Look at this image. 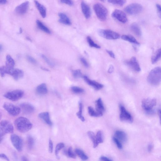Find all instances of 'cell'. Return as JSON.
Segmentation results:
<instances>
[{
	"label": "cell",
	"mask_w": 161,
	"mask_h": 161,
	"mask_svg": "<svg viewBox=\"0 0 161 161\" xmlns=\"http://www.w3.org/2000/svg\"><path fill=\"white\" fill-rule=\"evenodd\" d=\"M62 3L68 4L69 6H72L73 2L72 0H60Z\"/></svg>",
	"instance_id": "44"
},
{
	"label": "cell",
	"mask_w": 161,
	"mask_h": 161,
	"mask_svg": "<svg viewBox=\"0 0 161 161\" xmlns=\"http://www.w3.org/2000/svg\"><path fill=\"white\" fill-rule=\"evenodd\" d=\"M15 125L17 130L22 133L28 132L33 127V125L30 120L23 117L17 118L15 120Z\"/></svg>",
	"instance_id": "1"
},
{
	"label": "cell",
	"mask_w": 161,
	"mask_h": 161,
	"mask_svg": "<svg viewBox=\"0 0 161 161\" xmlns=\"http://www.w3.org/2000/svg\"><path fill=\"white\" fill-rule=\"evenodd\" d=\"M7 2L6 0H0V4H6Z\"/></svg>",
	"instance_id": "55"
},
{
	"label": "cell",
	"mask_w": 161,
	"mask_h": 161,
	"mask_svg": "<svg viewBox=\"0 0 161 161\" xmlns=\"http://www.w3.org/2000/svg\"><path fill=\"white\" fill-rule=\"evenodd\" d=\"M27 143L28 148L29 149H32L34 144V140L32 136L29 135L28 137Z\"/></svg>",
	"instance_id": "36"
},
{
	"label": "cell",
	"mask_w": 161,
	"mask_h": 161,
	"mask_svg": "<svg viewBox=\"0 0 161 161\" xmlns=\"http://www.w3.org/2000/svg\"><path fill=\"white\" fill-rule=\"evenodd\" d=\"M53 143L52 141L50 140L49 142V151L50 153H52L53 151Z\"/></svg>",
	"instance_id": "47"
},
{
	"label": "cell",
	"mask_w": 161,
	"mask_h": 161,
	"mask_svg": "<svg viewBox=\"0 0 161 161\" xmlns=\"http://www.w3.org/2000/svg\"><path fill=\"white\" fill-rule=\"evenodd\" d=\"M11 140L16 149L19 152L21 151L23 147V142L21 138L15 134H13L11 136Z\"/></svg>",
	"instance_id": "11"
},
{
	"label": "cell",
	"mask_w": 161,
	"mask_h": 161,
	"mask_svg": "<svg viewBox=\"0 0 161 161\" xmlns=\"http://www.w3.org/2000/svg\"><path fill=\"white\" fill-rule=\"evenodd\" d=\"M88 113L91 117H100V115L91 106H89L88 108Z\"/></svg>",
	"instance_id": "34"
},
{
	"label": "cell",
	"mask_w": 161,
	"mask_h": 161,
	"mask_svg": "<svg viewBox=\"0 0 161 161\" xmlns=\"http://www.w3.org/2000/svg\"><path fill=\"white\" fill-rule=\"evenodd\" d=\"M58 16L60 17L59 21L61 23L68 25L71 24V21L68 17L64 13H60Z\"/></svg>",
	"instance_id": "20"
},
{
	"label": "cell",
	"mask_w": 161,
	"mask_h": 161,
	"mask_svg": "<svg viewBox=\"0 0 161 161\" xmlns=\"http://www.w3.org/2000/svg\"><path fill=\"white\" fill-rule=\"evenodd\" d=\"M36 24L38 28L43 31V32L49 34L51 33L50 30L46 26H45L41 21L37 20L36 21Z\"/></svg>",
	"instance_id": "29"
},
{
	"label": "cell",
	"mask_w": 161,
	"mask_h": 161,
	"mask_svg": "<svg viewBox=\"0 0 161 161\" xmlns=\"http://www.w3.org/2000/svg\"><path fill=\"white\" fill-rule=\"evenodd\" d=\"M83 78L85 81L89 85L92 87L96 90H100L104 87V85L103 84L98 83L95 80H92L89 79L86 76H84Z\"/></svg>",
	"instance_id": "16"
},
{
	"label": "cell",
	"mask_w": 161,
	"mask_h": 161,
	"mask_svg": "<svg viewBox=\"0 0 161 161\" xmlns=\"http://www.w3.org/2000/svg\"><path fill=\"white\" fill-rule=\"evenodd\" d=\"M153 146L152 144H150L148 145L147 147V150L150 153L152 150L153 149Z\"/></svg>",
	"instance_id": "49"
},
{
	"label": "cell",
	"mask_w": 161,
	"mask_h": 161,
	"mask_svg": "<svg viewBox=\"0 0 161 161\" xmlns=\"http://www.w3.org/2000/svg\"><path fill=\"white\" fill-rule=\"evenodd\" d=\"M87 40L89 46L91 47H94L97 48H100V47L94 42L90 37L88 36L87 38Z\"/></svg>",
	"instance_id": "38"
},
{
	"label": "cell",
	"mask_w": 161,
	"mask_h": 161,
	"mask_svg": "<svg viewBox=\"0 0 161 161\" xmlns=\"http://www.w3.org/2000/svg\"><path fill=\"white\" fill-rule=\"evenodd\" d=\"M122 38L123 40H125V41H127L133 43L137 45H139L140 44L136 39L131 35H123L122 36Z\"/></svg>",
	"instance_id": "26"
},
{
	"label": "cell",
	"mask_w": 161,
	"mask_h": 161,
	"mask_svg": "<svg viewBox=\"0 0 161 161\" xmlns=\"http://www.w3.org/2000/svg\"><path fill=\"white\" fill-rule=\"evenodd\" d=\"M24 73L21 70L19 69H14L11 75L16 80H18L23 77Z\"/></svg>",
	"instance_id": "24"
},
{
	"label": "cell",
	"mask_w": 161,
	"mask_h": 161,
	"mask_svg": "<svg viewBox=\"0 0 161 161\" xmlns=\"http://www.w3.org/2000/svg\"><path fill=\"white\" fill-rule=\"evenodd\" d=\"M161 80V71L160 67H157L152 70L147 78V82L153 85L159 84Z\"/></svg>",
	"instance_id": "2"
},
{
	"label": "cell",
	"mask_w": 161,
	"mask_h": 161,
	"mask_svg": "<svg viewBox=\"0 0 161 161\" xmlns=\"http://www.w3.org/2000/svg\"><path fill=\"white\" fill-rule=\"evenodd\" d=\"M73 77L76 78H79L82 77L81 71L79 70H74L73 71Z\"/></svg>",
	"instance_id": "41"
},
{
	"label": "cell",
	"mask_w": 161,
	"mask_h": 161,
	"mask_svg": "<svg viewBox=\"0 0 161 161\" xmlns=\"http://www.w3.org/2000/svg\"><path fill=\"white\" fill-rule=\"evenodd\" d=\"M22 30L21 28H20V33H22Z\"/></svg>",
	"instance_id": "59"
},
{
	"label": "cell",
	"mask_w": 161,
	"mask_h": 161,
	"mask_svg": "<svg viewBox=\"0 0 161 161\" xmlns=\"http://www.w3.org/2000/svg\"><path fill=\"white\" fill-rule=\"evenodd\" d=\"M21 160L22 161H28V160L27 158L26 157H24V156H23V157H22L21 158Z\"/></svg>",
	"instance_id": "56"
},
{
	"label": "cell",
	"mask_w": 161,
	"mask_h": 161,
	"mask_svg": "<svg viewBox=\"0 0 161 161\" xmlns=\"http://www.w3.org/2000/svg\"><path fill=\"white\" fill-rule=\"evenodd\" d=\"M29 6L28 1L25 2L17 6L15 9V11L18 14L24 15L27 11Z\"/></svg>",
	"instance_id": "14"
},
{
	"label": "cell",
	"mask_w": 161,
	"mask_h": 161,
	"mask_svg": "<svg viewBox=\"0 0 161 161\" xmlns=\"http://www.w3.org/2000/svg\"><path fill=\"white\" fill-rule=\"evenodd\" d=\"M113 140L115 144L117 145L118 148L119 149H122L123 148V146L121 142L115 137H113Z\"/></svg>",
	"instance_id": "42"
},
{
	"label": "cell",
	"mask_w": 161,
	"mask_h": 161,
	"mask_svg": "<svg viewBox=\"0 0 161 161\" xmlns=\"http://www.w3.org/2000/svg\"><path fill=\"white\" fill-rule=\"evenodd\" d=\"M0 158H2L7 161L10 160L7 156L4 154H0Z\"/></svg>",
	"instance_id": "48"
},
{
	"label": "cell",
	"mask_w": 161,
	"mask_h": 161,
	"mask_svg": "<svg viewBox=\"0 0 161 161\" xmlns=\"http://www.w3.org/2000/svg\"><path fill=\"white\" fill-rule=\"evenodd\" d=\"M108 2L115 5L123 6L126 3L127 0H108Z\"/></svg>",
	"instance_id": "32"
},
{
	"label": "cell",
	"mask_w": 161,
	"mask_h": 161,
	"mask_svg": "<svg viewBox=\"0 0 161 161\" xmlns=\"http://www.w3.org/2000/svg\"><path fill=\"white\" fill-rule=\"evenodd\" d=\"M115 137L120 142L125 143L127 141L128 137L126 133L123 131L118 130L115 133Z\"/></svg>",
	"instance_id": "19"
},
{
	"label": "cell",
	"mask_w": 161,
	"mask_h": 161,
	"mask_svg": "<svg viewBox=\"0 0 161 161\" xmlns=\"http://www.w3.org/2000/svg\"><path fill=\"white\" fill-rule=\"evenodd\" d=\"M41 56L43 60L46 62V63L50 66L51 67H53L54 66V65L53 63L51 62L50 60H49L48 58L45 56L42 55H41Z\"/></svg>",
	"instance_id": "43"
},
{
	"label": "cell",
	"mask_w": 161,
	"mask_h": 161,
	"mask_svg": "<svg viewBox=\"0 0 161 161\" xmlns=\"http://www.w3.org/2000/svg\"><path fill=\"white\" fill-rule=\"evenodd\" d=\"M156 8L158 12L160 17H161V8L159 4H157L156 5Z\"/></svg>",
	"instance_id": "51"
},
{
	"label": "cell",
	"mask_w": 161,
	"mask_h": 161,
	"mask_svg": "<svg viewBox=\"0 0 161 161\" xmlns=\"http://www.w3.org/2000/svg\"><path fill=\"white\" fill-rule=\"evenodd\" d=\"M106 52L107 53H108L110 56L111 57L113 58H115V55L114 53L112 51L107 50Z\"/></svg>",
	"instance_id": "52"
},
{
	"label": "cell",
	"mask_w": 161,
	"mask_h": 161,
	"mask_svg": "<svg viewBox=\"0 0 161 161\" xmlns=\"http://www.w3.org/2000/svg\"><path fill=\"white\" fill-rule=\"evenodd\" d=\"M4 135V134L0 130V143L2 141Z\"/></svg>",
	"instance_id": "54"
},
{
	"label": "cell",
	"mask_w": 161,
	"mask_h": 161,
	"mask_svg": "<svg viewBox=\"0 0 161 161\" xmlns=\"http://www.w3.org/2000/svg\"><path fill=\"white\" fill-rule=\"evenodd\" d=\"M21 109L23 112L26 114H29L33 113L34 111V106L28 103H23L20 105Z\"/></svg>",
	"instance_id": "15"
},
{
	"label": "cell",
	"mask_w": 161,
	"mask_h": 161,
	"mask_svg": "<svg viewBox=\"0 0 161 161\" xmlns=\"http://www.w3.org/2000/svg\"><path fill=\"white\" fill-rule=\"evenodd\" d=\"M100 1L103 2H105L106 1V0H100Z\"/></svg>",
	"instance_id": "60"
},
{
	"label": "cell",
	"mask_w": 161,
	"mask_h": 161,
	"mask_svg": "<svg viewBox=\"0 0 161 161\" xmlns=\"http://www.w3.org/2000/svg\"><path fill=\"white\" fill-rule=\"evenodd\" d=\"M24 92L20 90H16L8 92L4 95V97L12 101L18 100L23 96Z\"/></svg>",
	"instance_id": "8"
},
{
	"label": "cell",
	"mask_w": 161,
	"mask_h": 161,
	"mask_svg": "<svg viewBox=\"0 0 161 161\" xmlns=\"http://www.w3.org/2000/svg\"><path fill=\"white\" fill-rule=\"evenodd\" d=\"M38 117L48 125H50V126H52V123L51 121L50 115L48 113L43 112L40 113L39 114Z\"/></svg>",
	"instance_id": "22"
},
{
	"label": "cell",
	"mask_w": 161,
	"mask_h": 161,
	"mask_svg": "<svg viewBox=\"0 0 161 161\" xmlns=\"http://www.w3.org/2000/svg\"><path fill=\"white\" fill-rule=\"evenodd\" d=\"M161 56V50L160 48L155 53L153 56L151 58L152 63L153 64L156 63L160 58Z\"/></svg>",
	"instance_id": "28"
},
{
	"label": "cell",
	"mask_w": 161,
	"mask_h": 161,
	"mask_svg": "<svg viewBox=\"0 0 161 161\" xmlns=\"http://www.w3.org/2000/svg\"><path fill=\"white\" fill-rule=\"evenodd\" d=\"M3 107L4 109L9 114L13 116H16L19 115L21 110L20 107L16 106L10 103H4Z\"/></svg>",
	"instance_id": "7"
},
{
	"label": "cell",
	"mask_w": 161,
	"mask_h": 161,
	"mask_svg": "<svg viewBox=\"0 0 161 161\" xmlns=\"http://www.w3.org/2000/svg\"><path fill=\"white\" fill-rule=\"evenodd\" d=\"M142 10L143 7L141 4L136 3L129 4L125 9V11L128 14L131 15L139 14Z\"/></svg>",
	"instance_id": "5"
},
{
	"label": "cell",
	"mask_w": 161,
	"mask_h": 161,
	"mask_svg": "<svg viewBox=\"0 0 161 161\" xmlns=\"http://www.w3.org/2000/svg\"><path fill=\"white\" fill-rule=\"evenodd\" d=\"M34 3L40 15L43 18H45L46 15V10L45 7L37 1H35Z\"/></svg>",
	"instance_id": "21"
},
{
	"label": "cell",
	"mask_w": 161,
	"mask_h": 161,
	"mask_svg": "<svg viewBox=\"0 0 161 161\" xmlns=\"http://www.w3.org/2000/svg\"><path fill=\"white\" fill-rule=\"evenodd\" d=\"M98 33L100 36L108 39H116L120 38V35L117 33L109 29H100Z\"/></svg>",
	"instance_id": "6"
},
{
	"label": "cell",
	"mask_w": 161,
	"mask_h": 161,
	"mask_svg": "<svg viewBox=\"0 0 161 161\" xmlns=\"http://www.w3.org/2000/svg\"><path fill=\"white\" fill-rule=\"evenodd\" d=\"M1 113H0V119H1Z\"/></svg>",
	"instance_id": "61"
},
{
	"label": "cell",
	"mask_w": 161,
	"mask_h": 161,
	"mask_svg": "<svg viewBox=\"0 0 161 161\" xmlns=\"http://www.w3.org/2000/svg\"><path fill=\"white\" fill-rule=\"evenodd\" d=\"M0 130L5 135L7 133H13L14 127L9 121L3 120L0 122Z\"/></svg>",
	"instance_id": "10"
},
{
	"label": "cell",
	"mask_w": 161,
	"mask_h": 161,
	"mask_svg": "<svg viewBox=\"0 0 161 161\" xmlns=\"http://www.w3.org/2000/svg\"><path fill=\"white\" fill-rule=\"evenodd\" d=\"M75 152L83 160H85L88 159V156L82 150L77 149L75 150Z\"/></svg>",
	"instance_id": "30"
},
{
	"label": "cell",
	"mask_w": 161,
	"mask_h": 161,
	"mask_svg": "<svg viewBox=\"0 0 161 161\" xmlns=\"http://www.w3.org/2000/svg\"><path fill=\"white\" fill-rule=\"evenodd\" d=\"M112 16L114 18L123 24L126 23L128 21L127 17L126 14L120 10H115L112 14Z\"/></svg>",
	"instance_id": "12"
},
{
	"label": "cell",
	"mask_w": 161,
	"mask_h": 161,
	"mask_svg": "<svg viewBox=\"0 0 161 161\" xmlns=\"http://www.w3.org/2000/svg\"><path fill=\"white\" fill-rule=\"evenodd\" d=\"M65 154L70 158L73 159L76 158V155L74 153L71 147H69L68 151L65 152Z\"/></svg>",
	"instance_id": "39"
},
{
	"label": "cell",
	"mask_w": 161,
	"mask_h": 161,
	"mask_svg": "<svg viewBox=\"0 0 161 161\" xmlns=\"http://www.w3.org/2000/svg\"><path fill=\"white\" fill-rule=\"evenodd\" d=\"M96 137L97 142L98 145L103 142V133L101 131H99L97 132Z\"/></svg>",
	"instance_id": "35"
},
{
	"label": "cell",
	"mask_w": 161,
	"mask_h": 161,
	"mask_svg": "<svg viewBox=\"0 0 161 161\" xmlns=\"http://www.w3.org/2000/svg\"><path fill=\"white\" fill-rule=\"evenodd\" d=\"M2 47L1 45H0V51H1L2 50Z\"/></svg>",
	"instance_id": "58"
},
{
	"label": "cell",
	"mask_w": 161,
	"mask_h": 161,
	"mask_svg": "<svg viewBox=\"0 0 161 161\" xmlns=\"http://www.w3.org/2000/svg\"><path fill=\"white\" fill-rule=\"evenodd\" d=\"M15 64V61L9 55L6 57V66L11 68H14Z\"/></svg>",
	"instance_id": "27"
},
{
	"label": "cell",
	"mask_w": 161,
	"mask_h": 161,
	"mask_svg": "<svg viewBox=\"0 0 161 161\" xmlns=\"http://www.w3.org/2000/svg\"><path fill=\"white\" fill-rule=\"evenodd\" d=\"M64 147V145L63 143H60L56 146L55 150L56 155L58 158H59V151Z\"/></svg>",
	"instance_id": "37"
},
{
	"label": "cell",
	"mask_w": 161,
	"mask_h": 161,
	"mask_svg": "<svg viewBox=\"0 0 161 161\" xmlns=\"http://www.w3.org/2000/svg\"><path fill=\"white\" fill-rule=\"evenodd\" d=\"M158 113L159 114V115L160 116V115H161V110L160 109L158 111Z\"/></svg>",
	"instance_id": "57"
},
{
	"label": "cell",
	"mask_w": 161,
	"mask_h": 161,
	"mask_svg": "<svg viewBox=\"0 0 161 161\" xmlns=\"http://www.w3.org/2000/svg\"><path fill=\"white\" fill-rule=\"evenodd\" d=\"M96 111L100 116L103 115L105 108L101 98H99L96 101Z\"/></svg>",
	"instance_id": "18"
},
{
	"label": "cell",
	"mask_w": 161,
	"mask_h": 161,
	"mask_svg": "<svg viewBox=\"0 0 161 161\" xmlns=\"http://www.w3.org/2000/svg\"><path fill=\"white\" fill-rule=\"evenodd\" d=\"M81 7L82 11L86 19H88L91 15V11L90 7L84 2L81 3Z\"/></svg>",
	"instance_id": "17"
},
{
	"label": "cell",
	"mask_w": 161,
	"mask_h": 161,
	"mask_svg": "<svg viewBox=\"0 0 161 161\" xmlns=\"http://www.w3.org/2000/svg\"><path fill=\"white\" fill-rule=\"evenodd\" d=\"M88 135L93 143V146L95 148L99 145L97 144L96 140V135L93 132L89 131L88 133Z\"/></svg>",
	"instance_id": "31"
},
{
	"label": "cell",
	"mask_w": 161,
	"mask_h": 161,
	"mask_svg": "<svg viewBox=\"0 0 161 161\" xmlns=\"http://www.w3.org/2000/svg\"><path fill=\"white\" fill-rule=\"evenodd\" d=\"M80 61L82 62L83 64L86 68H88L89 65L88 62L85 59L83 58H80Z\"/></svg>",
	"instance_id": "46"
},
{
	"label": "cell",
	"mask_w": 161,
	"mask_h": 161,
	"mask_svg": "<svg viewBox=\"0 0 161 161\" xmlns=\"http://www.w3.org/2000/svg\"><path fill=\"white\" fill-rule=\"evenodd\" d=\"M126 64L135 71L139 72L141 71L139 64L135 57H133L130 60L126 61Z\"/></svg>",
	"instance_id": "13"
},
{
	"label": "cell",
	"mask_w": 161,
	"mask_h": 161,
	"mask_svg": "<svg viewBox=\"0 0 161 161\" xmlns=\"http://www.w3.org/2000/svg\"><path fill=\"white\" fill-rule=\"evenodd\" d=\"M120 118L122 121L132 123L133 119L131 114L122 105L120 106Z\"/></svg>",
	"instance_id": "9"
},
{
	"label": "cell",
	"mask_w": 161,
	"mask_h": 161,
	"mask_svg": "<svg viewBox=\"0 0 161 161\" xmlns=\"http://www.w3.org/2000/svg\"><path fill=\"white\" fill-rule=\"evenodd\" d=\"M72 91L76 93H80L84 91L83 89L80 87L76 86H73L71 88Z\"/></svg>",
	"instance_id": "40"
},
{
	"label": "cell",
	"mask_w": 161,
	"mask_h": 161,
	"mask_svg": "<svg viewBox=\"0 0 161 161\" xmlns=\"http://www.w3.org/2000/svg\"><path fill=\"white\" fill-rule=\"evenodd\" d=\"M157 103L156 100L155 98H147L142 101V108L147 113L151 114L154 113L153 108Z\"/></svg>",
	"instance_id": "4"
},
{
	"label": "cell",
	"mask_w": 161,
	"mask_h": 161,
	"mask_svg": "<svg viewBox=\"0 0 161 161\" xmlns=\"http://www.w3.org/2000/svg\"><path fill=\"white\" fill-rule=\"evenodd\" d=\"M100 160L102 161H111L112 160L110 158L104 156H101L100 158Z\"/></svg>",
	"instance_id": "50"
},
{
	"label": "cell",
	"mask_w": 161,
	"mask_h": 161,
	"mask_svg": "<svg viewBox=\"0 0 161 161\" xmlns=\"http://www.w3.org/2000/svg\"><path fill=\"white\" fill-rule=\"evenodd\" d=\"M83 104L81 102L79 103V111L77 113V115L78 118L82 122L85 121V119L82 115Z\"/></svg>",
	"instance_id": "33"
},
{
	"label": "cell",
	"mask_w": 161,
	"mask_h": 161,
	"mask_svg": "<svg viewBox=\"0 0 161 161\" xmlns=\"http://www.w3.org/2000/svg\"><path fill=\"white\" fill-rule=\"evenodd\" d=\"M27 59L28 60L31 62V63L33 64H35L36 63V61L34 58L32 56H27Z\"/></svg>",
	"instance_id": "45"
},
{
	"label": "cell",
	"mask_w": 161,
	"mask_h": 161,
	"mask_svg": "<svg viewBox=\"0 0 161 161\" xmlns=\"http://www.w3.org/2000/svg\"><path fill=\"white\" fill-rule=\"evenodd\" d=\"M37 93L39 95H44L48 93V89L46 84L42 83L38 86L36 88Z\"/></svg>",
	"instance_id": "23"
},
{
	"label": "cell",
	"mask_w": 161,
	"mask_h": 161,
	"mask_svg": "<svg viewBox=\"0 0 161 161\" xmlns=\"http://www.w3.org/2000/svg\"><path fill=\"white\" fill-rule=\"evenodd\" d=\"M114 67L112 65H110L109 69H108V72L109 73H111L113 72L114 71Z\"/></svg>",
	"instance_id": "53"
},
{
	"label": "cell",
	"mask_w": 161,
	"mask_h": 161,
	"mask_svg": "<svg viewBox=\"0 0 161 161\" xmlns=\"http://www.w3.org/2000/svg\"><path fill=\"white\" fill-rule=\"evenodd\" d=\"M94 10L98 18L101 21H105L108 15V11L102 4L97 3L93 6Z\"/></svg>",
	"instance_id": "3"
},
{
	"label": "cell",
	"mask_w": 161,
	"mask_h": 161,
	"mask_svg": "<svg viewBox=\"0 0 161 161\" xmlns=\"http://www.w3.org/2000/svg\"><path fill=\"white\" fill-rule=\"evenodd\" d=\"M130 28L132 32L137 36H141L142 34L140 26L136 23H133L131 26Z\"/></svg>",
	"instance_id": "25"
}]
</instances>
